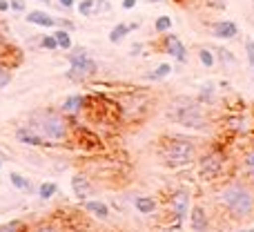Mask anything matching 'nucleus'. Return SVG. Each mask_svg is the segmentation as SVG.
I'll return each instance as SVG.
<instances>
[{"label": "nucleus", "mask_w": 254, "mask_h": 232, "mask_svg": "<svg viewBox=\"0 0 254 232\" xmlns=\"http://www.w3.org/2000/svg\"><path fill=\"white\" fill-rule=\"evenodd\" d=\"M216 206L230 219H250L254 215V190L246 181H230L216 192Z\"/></svg>", "instance_id": "obj_1"}, {"label": "nucleus", "mask_w": 254, "mask_h": 232, "mask_svg": "<svg viewBox=\"0 0 254 232\" xmlns=\"http://www.w3.org/2000/svg\"><path fill=\"white\" fill-rule=\"evenodd\" d=\"M165 116L176 125H183L188 130H205L210 118H207L205 105L198 98L192 96H176L174 101L167 105Z\"/></svg>", "instance_id": "obj_2"}, {"label": "nucleus", "mask_w": 254, "mask_h": 232, "mask_svg": "<svg viewBox=\"0 0 254 232\" xmlns=\"http://www.w3.org/2000/svg\"><path fill=\"white\" fill-rule=\"evenodd\" d=\"M163 165L167 167H185L196 161V143L188 136H167L158 145Z\"/></svg>", "instance_id": "obj_3"}, {"label": "nucleus", "mask_w": 254, "mask_h": 232, "mask_svg": "<svg viewBox=\"0 0 254 232\" xmlns=\"http://www.w3.org/2000/svg\"><path fill=\"white\" fill-rule=\"evenodd\" d=\"M29 127L40 134L45 141H65L69 136V123L63 112L56 110H40L29 116Z\"/></svg>", "instance_id": "obj_4"}, {"label": "nucleus", "mask_w": 254, "mask_h": 232, "mask_svg": "<svg viewBox=\"0 0 254 232\" xmlns=\"http://www.w3.org/2000/svg\"><path fill=\"white\" fill-rule=\"evenodd\" d=\"M67 61H69V72H65V76L74 83H83V80L96 76L98 72V63L89 58L85 47H71L67 54Z\"/></svg>", "instance_id": "obj_5"}, {"label": "nucleus", "mask_w": 254, "mask_h": 232, "mask_svg": "<svg viewBox=\"0 0 254 232\" xmlns=\"http://www.w3.org/2000/svg\"><path fill=\"white\" fill-rule=\"evenodd\" d=\"M225 154L223 152H210V154H205V156L198 161V172H201V176H203V181H214V179H219L221 174H223V170H225Z\"/></svg>", "instance_id": "obj_6"}, {"label": "nucleus", "mask_w": 254, "mask_h": 232, "mask_svg": "<svg viewBox=\"0 0 254 232\" xmlns=\"http://www.w3.org/2000/svg\"><path fill=\"white\" fill-rule=\"evenodd\" d=\"M190 201H192V197H190V192H185V190H179V192H174L170 197V210H172V215H174L176 224L188 219L190 210H192Z\"/></svg>", "instance_id": "obj_7"}, {"label": "nucleus", "mask_w": 254, "mask_h": 232, "mask_svg": "<svg viewBox=\"0 0 254 232\" xmlns=\"http://www.w3.org/2000/svg\"><path fill=\"white\" fill-rule=\"evenodd\" d=\"M163 47H165V52L170 54L172 58H174L176 63H185L188 61V47L183 45V40L179 38V36H163Z\"/></svg>", "instance_id": "obj_8"}, {"label": "nucleus", "mask_w": 254, "mask_h": 232, "mask_svg": "<svg viewBox=\"0 0 254 232\" xmlns=\"http://www.w3.org/2000/svg\"><path fill=\"white\" fill-rule=\"evenodd\" d=\"M190 228L192 232H207L210 230V215L203 206H194L190 210Z\"/></svg>", "instance_id": "obj_9"}, {"label": "nucleus", "mask_w": 254, "mask_h": 232, "mask_svg": "<svg viewBox=\"0 0 254 232\" xmlns=\"http://www.w3.org/2000/svg\"><path fill=\"white\" fill-rule=\"evenodd\" d=\"M16 139H18V143L29 145V148H43V145H47V143H45L43 136L36 134V132L31 130L29 125L18 127V130H16Z\"/></svg>", "instance_id": "obj_10"}, {"label": "nucleus", "mask_w": 254, "mask_h": 232, "mask_svg": "<svg viewBox=\"0 0 254 232\" xmlns=\"http://www.w3.org/2000/svg\"><path fill=\"white\" fill-rule=\"evenodd\" d=\"M212 34L221 40H232L239 36V27H237V22H232V20H216L214 25H212Z\"/></svg>", "instance_id": "obj_11"}, {"label": "nucleus", "mask_w": 254, "mask_h": 232, "mask_svg": "<svg viewBox=\"0 0 254 232\" xmlns=\"http://www.w3.org/2000/svg\"><path fill=\"white\" fill-rule=\"evenodd\" d=\"M71 192H74V197L85 201L87 197L94 194V185L85 174H74V179H71Z\"/></svg>", "instance_id": "obj_12"}, {"label": "nucleus", "mask_w": 254, "mask_h": 232, "mask_svg": "<svg viewBox=\"0 0 254 232\" xmlns=\"http://www.w3.org/2000/svg\"><path fill=\"white\" fill-rule=\"evenodd\" d=\"M27 22L45 27V29H47V27H56V18L47 11H40V9H31V11H27Z\"/></svg>", "instance_id": "obj_13"}, {"label": "nucleus", "mask_w": 254, "mask_h": 232, "mask_svg": "<svg viewBox=\"0 0 254 232\" xmlns=\"http://www.w3.org/2000/svg\"><path fill=\"white\" fill-rule=\"evenodd\" d=\"M83 208L89 212V215H94L96 219H101V221L110 219V208H107V203L98 201V199H85Z\"/></svg>", "instance_id": "obj_14"}, {"label": "nucleus", "mask_w": 254, "mask_h": 232, "mask_svg": "<svg viewBox=\"0 0 254 232\" xmlns=\"http://www.w3.org/2000/svg\"><path fill=\"white\" fill-rule=\"evenodd\" d=\"M83 107H85V96L74 94V96L65 98V103L61 105V112H63V114L74 116V114H80V110H83Z\"/></svg>", "instance_id": "obj_15"}, {"label": "nucleus", "mask_w": 254, "mask_h": 232, "mask_svg": "<svg viewBox=\"0 0 254 232\" xmlns=\"http://www.w3.org/2000/svg\"><path fill=\"white\" fill-rule=\"evenodd\" d=\"M136 27H138V22H119V25L110 31V43H114V45L123 43L125 36L129 34V31H134Z\"/></svg>", "instance_id": "obj_16"}, {"label": "nucleus", "mask_w": 254, "mask_h": 232, "mask_svg": "<svg viewBox=\"0 0 254 232\" xmlns=\"http://www.w3.org/2000/svg\"><path fill=\"white\" fill-rule=\"evenodd\" d=\"M134 208L140 212V215H152V212L156 210V201H154L152 197H136Z\"/></svg>", "instance_id": "obj_17"}, {"label": "nucleus", "mask_w": 254, "mask_h": 232, "mask_svg": "<svg viewBox=\"0 0 254 232\" xmlns=\"http://www.w3.org/2000/svg\"><path fill=\"white\" fill-rule=\"evenodd\" d=\"M54 38H56V45L58 49H65V52H69L74 45H71V36L67 29H63V27H58L56 31H54Z\"/></svg>", "instance_id": "obj_18"}, {"label": "nucleus", "mask_w": 254, "mask_h": 232, "mask_svg": "<svg viewBox=\"0 0 254 232\" xmlns=\"http://www.w3.org/2000/svg\"><path fill=\"white\" fill-rule=\"evenodd\" d=\"M170 74H172V65H170V63H163V65H158L154 72L145 74V78H147V80H163V78H167Z\"/></svg>", "instance_id": "obj_19"}, {"label": "nucleus", "mask_w": 254, "mask_h": 232, "mask_svg": "<svg viewBox=\"0 0 254 232\" xmlns=\"http://www.w3.org/2000/svg\"><path fill=\"white\" fill-rule=\"evenodd\" d=\"M241 165H243V172H246L248 179L254 181V148H252V150H248V152L243 154Z\"/></svg>", "instance_id": "obj_20"}, {"label": "nucleus", "mask_w": 254, "mask_h": 232, "mask_svg": "<svg viewBox=\"0 0 254 232\" xmlns=\"http://www.w3.org/2000/svg\"><path fill=\"white\" fill-rule=\"evenodd\" d=\"M9 181H11V185H13V188L22 190V192H29V190H31L29 179H25V176L20 174V172H9Z\"/></svg>", "instance_id": "obj_21"}, {"label": "nucleus", "mask_w": 254, "mask_h": 232, "mask_svg": "<svg viewBox=\"0 0 254 232\" xmlns=\"http://www.w3.org/2000/svg\"><path fill=\"white\" fill-rule=\"evenodd\" d=\"M56 192H58V185L54 183V181H47V183H43V185H40V188H38V197L43 199V201H47V199H52Z\"/></svg>", "instance_id": "obj_22"}, {"label": "nucleus", "mask_w": 254, "mask_h": 232, "mask_svg": "<svg viewBox=\"0 0 254 232\" xmlns=\"http://www.w3.org/2000/svg\"><path fill=\"white\" fill-rule=\"evenodd\" d=\"M170 29H172V18L158 16L156 22H154V31H156V34H170Z\"/></svg>", "instance_id": "obj_23"}, {"label": "nucleus", "mask_w": 254, "mask_h": 232, "mask_svg": "<svg viewBox=\"0 0 254 232\" xmlns=\"http://www.w3.org/2000/svg\"><path fill=\"white\" fill-rule=\"evenodd\" d=\"M198 61L205 67H214V54H212V49H207V47L198 49Z\"/></svg>", "instance_id": "obj_24"}, {"label": "nucleus", "mask_w": 254, "mask_h": 232, "mask_svg": "<svg viewBox=\"0 0 254 232\" xmlns=\"http://www.w3.org/2000/svg\"><path fill=\"white\" fill-rule=\"evenodd\" d=\"M94 4H96V0H80V2H78V13H80V16H92V13H94Z\"/></svg>", "instance_id": "obj_25"}, {"label": "nucleus", "mask_w": 254, "mask_h": 232, "mask_svg": "<svg viewBox=\"0 0 254 232\" xmlns=\"http://www.w3.org/2000/svg\"><path fill=\"white\" fill-rule=\"evenodd\" d=\"M212 98H214V87H212V85H203L198 101H201L203 105H207V103H212Z\"/></svg>", "instance_id": "obj_26"}, {"label": "nucleus", "mask_w": 254, "mask_h": 232, "mask_svg": "<svg viewBox=\"0 0 254 232\" xmlns=\"http://www.w3.org/2000/svg\"><path fill=\"white\" fill-rule=\"evenodd\" d=\"M40 47H43V49H49V52L58 49V45H56V38H54V34L43 36V38H40Z\"/></svg>", "instance_id": "obj_27"}, {"label": "nucleus", "mask_w": 254, "mask_h": 232, "mask_svg": "<svg viewBox=\"0 0 254 232\" xmlns=\"http://www.w3.org/2000/svg\"><path fill=\"white\" fill-rule=\"evenodd\" d=\"M22 230H25L22 221H9V224L0 226V232H22Z\"/></svg>", "instance_id": "obj_28"}, {"label": "nucleus", "mask_w": 254, "mask_h": 232, "mask_svg": "<svg viewBox=\"0 0 254 232\" xmlns=\"http://www.w3.org/2000/svg\"><path fill=\"white\" fill-rule=\"evenodd\" d=\"M246 54H248V65L254 67V38H246Z\"/></svg>", "instance_id": "obj_29"}, {"label": "nucleus", "mask_w": 254, "mask_h": 232, "mask_svg": "<svg viewBox=\"0 0 254 232\" xmlns=\"http://www.w3.org/2000/svg\"><path fill=\"white\" fill-rule=\"evenodd\" d=\"M29 232H63V230L54 224H40V226H36V228H31Z\"/></svg>", "instance_id": "obj_30"}, {"label": "nucleus", "mask_w": 254, "mask_h": 232, "mask_svg": "<svg viewBox=\"0 0 254 232\" xmlns=\"http://www.w3.org/2000/svg\"><path fill=\"white\" fill-rule=\"evenodd\" d=\"M9 80H11V72H9L7 67H0V89L7 87Z\"/></svg>", "instance_id": "obj_31"}, {"label": "nucleus", "mask_w": 254, "mask_h": 232, "mask_svg": "<svg viewBox=\"0 0 254 232\" xmlns=\"http://www.w3.org/2000/svg\"><path fill=\"white\" fill-rule=\"evenodd\" d=\"M9 9L22 13V11H27V4H25V0H9Z\"/></svg>", "instance_id": "obj_32"}, {"label": "nucleus", "mask_w": 254, "mask_h": 232, "mask_svg": "<svg viewBox=\"0 0 254 232\" xmlns=\"http://www.w3.org/2000/svg\"><path fill=\"white\" fill-rule=\"evenodd\" d=\"M216 54H219V58L221 61H225V63H234L237 58L232 56V52H228V49H216Z\"/></svg>", "instance_id": "obj_33"}, {"label": "nucleus", "mask_w": 254, "mask_h": 232, "mask_svg": "<svg viewBox=\"0 0 254 232\" xmlns=\"http://www.w3.org/2000/svg\"><path fill=\"white\" fill-rule=\"evenodd\" d=\"M110 9V2H105V0H96V4H94V13L96 11H107Z\"/></svg>", "instance_id": "obj_34"}, {"label": "nucleus", "mask_w": 254, "mask_h": 232, "mask_svg": "<svg viewBox=\"0 0 254 232\" xmlns=\"http://www.w3.org/2000/svg\"><path fill=\"white\" fill-rule=\"evenodd\" d=\"M58 4H61L63 9H71L76 2H74V0H58Z\"/></svg>", "instance_id": "obj_35"}, {"label": "nucleus", "mask_w": 254, "mask_h": 232, "mask_svg": "<svg viewBox=\"0 0 254 232\" xmlns=\"http://www.w3.org/2000/svg\"><path fill=\"white\" fill-rule=\"evenodd\" d=\"M161 232H185L181 226H167V228H163Z\"/></svg>", "instance_id": "obj_36"}, {"label": "nucleus", "mask_w": 254, "mask_h": 232, "mask_svg": "<svg viewBox=\"0 0 254 232\" xmlns=\"http://www.w3.org/2000/svg\"><path fill=\"white\" fill-rule=\"evenodd\" d=\"M136 7V0H123V9H134Z\"/></svg>", "instance_id": "obj_37"}, {"label": "nucleus", "mask_w": 254, "mask_h": 232, "mask_svg": "<svg viewBox=\"0 0 254 232\" xmlns=\"http://www.w3.org/2000/svg\"><path fill=\"white\" fill-rule=\"evenodd\" d=\"M9 11V0H0V13Z\"/></svg>", "instance_id": "obj_38"}, {"label": "nucleus", "mask_w": 254, "mask_h": 232, "mask_svg": "<svg viewBox=\"0 0 254 232\" xmlns=\"http://www.w3.org/2000/svg\"><path fill=\"white\" fill-rule=\"evenodd\" d=\"M239 232H254V228H243V230H239Z\"/></svg>", "instance_id": "obj_39"}, {"label": "nucleus", "mask_w": 254, "mask_h": 232, "mask_svg": "<svg viewBox=\"0 0 254 232\" xmlns=\"http://www.w3.org/2000/svg\"><path fill=\"white\" fill-rule=\"evenodd\" d=\"M38 2H45V4H52V0H38Z\"/></svg>", "instance_id": "obj_40"}, {"label": "nucleus", "mask_w": 254, "mask_h": 232, "mask_svg": "<svg viewBox=\"0 0 254 232\" xmlns=\"http://www.w3.org/2000/svg\"><path fill=\"white\" fill-rule=\"evenodd\" d=\"M149 2H163V0H149Z\"/></svg>", "instance_id": "obj_41"}, {"label": "nucleus", "mask_w": 254, "mask_h": 232, "mask_svg": "<svg viewBox=\"0 0 254 232\" xmlns=\"http://www.w3.org/2000/svg\"><path fill=\"white\" fill-rule=\"evenodd\" d=\"M0 167H2V161H0Z\"/></svg>", "instance_id": "obj_42"}, {"label": "nucleus", "mask_w": 254, "mask_h": 232, "mask_svg": "<svg viewBox=\"0 0 254 232\" xmlns=\"http://www.w3.org/2000/svg\"><path fill=\"white\" fill-rule=\"evenodd\" d=\"M0 158H2V152H0Z\"/></svg>", "instance_id": "obj_43"}]
</instances>
